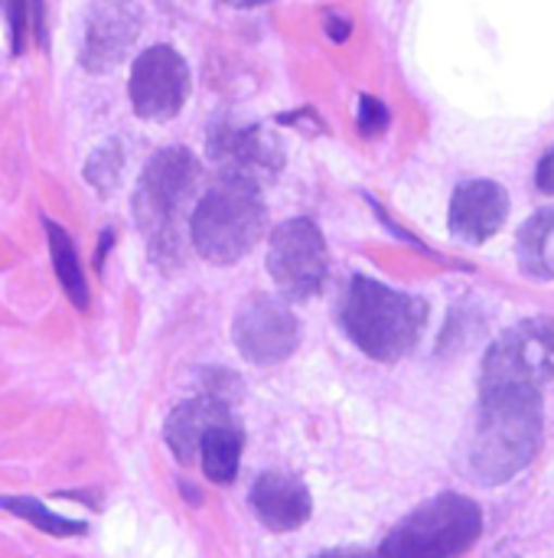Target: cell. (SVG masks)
Here are the masks:
<instances>
[{"instance_id": "obj_1", "label": "cell", "mask_w": 554, "mask_h": 558, "mask_svg": "<svg viewBox=\"0 0 554 558\" xmlns=\"http://www.w3.org/2000/svg\"><path fill=\"white\" fill-rule=\"evenodd\" d=\"M542 389H480L470 471L493 487L519 477L542 448Z\"/></svg>"}, {"instance_id": "obj_2", "label": "cell", "mask_w": 554, "mask_h": 558, "mask_svg": "<svg viewBox=\"0 0 554 558\" xmlns=\"http://www.w3.org/2000/svg\"><path fill=\"white\" fill-rule=\"evenodd\" d=\"M202 180V163L186 147L157 150L131 196L134 222L147 242L150 262L163 271L183 262V219Z\"/></svg>"}, {"instance_id": "obj_3", "label": "cell", "mask_w": 554, "mask_h": 558, "mask_svg": "<svg viewBox=\"0 0 554 558\" xmlns=\"http://www.w3.org/2000/svg\"><path fill=\"white\" fill-rule=\"evenodd\" d=\"M428 324V304L376 278L353 275L340 298L343 333L376 363H395L411 353Z\"/></svg>"}, {"instance_id": "obj_4", "label": "cell", "mask_w": 554, "mask_h": 558, "mask_svg": "<svg viewBox=\"0 0 554 558\" xmlns=\"http://www.w3.org/2000/svg\"><path fill=\"white\" fill-rule=\"evenodd\" d=\"M268 209L261 190L242 180L216 177L189 213V242L212 265H235L261 239Z\"/></svg>"}, {"instance_id": "obj_5", "label": "cell", "mask_w": 554, "mask_h": 558, "mask_svg": "<svg viewBox=\"0 0 554 558\" xmlns=\"http://www.w3.org/2000/svg\"><path fill=\"white\" fill-rule=\"evenodd\" d=\"M483 536V510L464 494H441L411 510L379 546L376 558H460Z\"/></svg>"}, {"instance_id": "obj_6", "label": "cell", "mask_w": 554, "mask_h": 558, "mask_svg": "<svg viewBox=\"0 0 554 558\" xmlns=\"http://www.w3.org/2000/svg\"><path fill=\"white\" fill-rule=\"evenodd\" d=\"M268 275L287 301H310L323 291L330 275V248L313 219L297 216L271 232Z\"/></svg>"}, {"instance_id": "obj_7", "label": "cell", "mask_w": 554, "mask_h": 558, "mask_svg": "<svg viewBox=\"0 0 554 558\" xmlns=\"http://www.w3.org/2000/svg\"><path fill=\"white\" fill-rule=\"evenodd\" d=\"M549 379H554V324L545 317H535L506 330L487 350L480 389H500V386L545 389Z\"/></svg>"}, {"instance_id": "obj_8", "label": "cell", "mask_w": 554, "mask_h": 558, "mask_svg": "<svg viewBox=\"0 0 554 558\" xmlns=\"http://www.w3.org/2000/svg\"><path fill=\"white\" fill-rule=\"evenodd\" d=\"M209 160L219 167V177L251 183L258 190L271 186L284 170V147L278 134L258 124H216L206 141Z\"/></svg>"}, {"instance_id": "obj_9", "label": "cell", "mask_w": 554, "mask_h": 558, "mask_svg": "<svg viewBox=\"0 0 554 558\" xmlns=\"http://www.w3.org/2000/svg\"><path fill=\"white\" fill-rule=\"evenodd\" d=\"M127 98L137 118L144 121H170L183 111L189 98V65L186 59L160 43L144 49L127 78Z\"/></svg>"}, {"instance_id": "obj_10", "label": "cell", "mask_w": 554, "mask_h": 558, "mask_svg": "<svg viewBox=\"0 0 554 558\" xmlns=\"http://www.w3.org/2000/svg\"><path fill=\"white\" fill-rule=\"evenodd\" d=\"M232 340L251 366H278L300 343V320L284 298L255 294L232 324Z\"/></svg>"}, {"instance_id": "obj_11", "label": "cell", "mask_w": 554, "mask_h": 558, "mask_svg": "<svg viewBox=\"0 0 554 558\" xmlns=\"http://www.w3.org/2000/svg\"><path fill=\"white\" fill-rule=\"evenodd\" d=\"M144 29V10L137 0H91L82 29L78 62L85 72L101 75L118 69Z\"/></svg>"}, {"instance_id": "obj_12", "label": "cell", "mask_w": 554, "mask_h": 558, "mask_svg": "<svg viewBox=\"0 0 554 558\" xmlns=\"http://www.w3.org/2000/svg\"><path fill=\"white\" fill-rule=\"evenodd\" d=\"M509 216V193L496 180H467L451 196L447 226L460 242H490Z\"/></svg>"}, {"instance_id": "obj_13", "label": "cell", "mask_w": 554, "mask_h": 558, "mask_svg": "<svg viewBox=\"0 0 554 558\" xmlns=\"http://www.w3.org/2000/svg\"><path fill=\"white\" fill-rule=\"evenodd\" d=\"M248 504H251L258 523L264 530H271V533L300 530L310 520V510H313L310 490L297 477L281 474V471L258 474V481H255V487L248 494Z\"/></svg>"}, {"instance_id": "obj_14", "label": "cell", "mask_w": 554, "mask_h": 558, "mask_svg": "<svg viewBox=\"0 0 554 558\" xmlns=\"http://www.w3.org/2000/svg\"><path fill=\"white\" fill-rule=\"evenodd\" d=\"M232 418V405L216 399L212 392H199L196 399L189 402H180L167 425H163V438H167V448L173 451V458L180 464H196L199 461V445L206 438V432L219 422H229Z\"/></svg>"}, {"instance_id": "obj_15", "label": "cell", "mask_w": 554, "mask_h": 558, "mask_svg": "<svg viewBox=\"0 0 554 558\" xmlns=\"http://www.w3.org/2000/svg\"><path fill=\"white\" fill-rule=\"evenodd\" d=\"M242 428L235 425V418L219 422L206 432L202 445H199V461H202V474L219 484L229 487L238 474V458H242Z\"/></svg>"}, {"instance_id": "obj_16", "label": "cell", "mask_w": 554, "mask_h": 558, "mask_svg": "<svg viewBox=\"0 0 554 558\" xmlns=\"http://www.w3.org/2000/svg\"><path fill=\"white\" fill-rule=\"evenodd\" d=\"M42 229H46V242H49V258H52V271L65 291V298L72 301L75 311H88V281H85V271H82V258L75 252V242L72 235L52 222V219H42Z\"/></svg>"}, {"instance_id": "obj_17", "label": "cell", "mask_w": 554, "mask_h": 558, "mask_svg": "<svg viewBox=\"0 0 554 558\" xmlns=\"http://www.w3.org/2000/svg\"><path fill=\"white\" fill-rule=\"evenodd\" d=\"M519 265L529 278H554V206L539 209L519 229Z\"/></svg>"}, {"instance_id": "obj_18", "label": "cell", "mask_w": 554, "mask_h": 558, "mask_svg": "<svg viewBox=\"0 0 554 558\" xmlns=\"http://www.w3.org/2000/svg\"><path fill=\"white\" fill-rule=\"evenodd\" d=\"M0 510L33 523L36 530H42L46 536H56V539H72V536L88 533V526L82 520L59 517L56 510H49V507H42L39 500H29V497H0Z\"/></svg>"}, {"instance_id": "obj_19", "label": "cell", "mask_w": 554, "mask_h": 558, "mask_svg": "<svg viewBox=\"0 0 554 558\" xmlns=\"http://www.w3.org/2000/svg\"><path fill=\"white\" fill-rule=\"evenodd\" d=\"M124 177V144L121 137H108L85 163V180L91 183L95 193L111 196Z\"/></svg>"}, {"instance_id": "obj_20", "label": "cell", "mask_w": 554, "mask_h": 558, "mask_svg": "<svg viewBox=\"0 0 554 558\" xmlns=\"http://www.w3.org/2000/svg\"><path fill=\"white\" fill-rule=\"evenodd\" d=\"M0 10L10 26V52L23 56L29 43V0H0Z\"/></svg>"}, {"instance_id": "obj_21", "label": "cell", "mask_w": 554, "mask_h": 558, "mask_svg": "<svg viewBox=\"0 0 554 558\" xmlns=\"http://www.w3.org/2000/svg\"><path fill=\"white\" fill-rule=\"evenodd\" d=\"M356 124H359V134L362 137H379L389 131L392 124V111L385 101L372 98V95H362L359 98V111H356Z\"/></svg>"}, {"instance_id": "obj_22", "label": "cell", "mask_w": 554, "mask_h": 558, "mask_svg": "<svg viewBox=\"0 0 554 558\" xmlns=\"http://www.w3.org/2000/svg\"><path fill=\"white\" fill-rule=\"evenodd\" d=\"M323 23H327V33H330V39H333V43H346V39H349V33H353L349 16H340V13H333V10H327V13H323Z\"/></svg>"}, {"instance_id": "obj_23", "label": "cell", "mask_w": 554, "mask_h": 558, "mask_svg": "<svg viewBox=\"0 0 554 558\" xmlns=\"http://www.w3.org/2000/svg\"><path fill=\"white\" fill-rule=\"evenodd\" d=\"M535 186H539L542 193L554 196V147L542 157V163H539V170H535Z\"/></svg>"}, {"instance_id": "obj_24", "label": "cell", "mask_w": 554, "mask_h": 558, "mask_svg": "<svg viewBox=\"0 0 554 558\" xmlns=\"http://www.w3.org/2000/svg\"><path fill=\"white\" fill-rule=\"evenodd\" d=\"M111 245H114V229H104L101 232V242H98V255H95V268L98 271L104 268V255L111 252Z\"/></svg>"}, {"instance_id": "obj_25", "label": "cell", "mask_w": 554, "mask_h": 558, "mask_svg": "<svg viewBox=\"0 0 554 558\" xmlns=\"http://www.w3.org/2000/svg\"><path fill=\"white\" fill-rule=\"evenodd\" d=\"M317 558H376L372 553H366V549H333V553H323V556Z\"/></svg>"}, {"instance_id": "obj_26", "label": "cell", "mask_w": 554, "mask_h": 558, "mask_svg": "<svg viewBox=\"0 0 554 558\" xmlns=\"http://www.w3.org/2000/svg\"><path fill=\"white\" fill-rule=\"evenodd\" d=\"M222 3H225V7H242V10H245V7H261V3H271V0H222Z\"/></svg>"}, {"instance_id": "obj_27", "label": "cell", "mask_w": 554, "mask_h": 558, "mask_svg": "<svg viewBox=\"0 0 554 558\" xmlns=\"http://www.w3.org/2000/svg\"><path fill=\"white\" fill-rule=\"evenodd\" d=\"M180 494H183L189 504H199V494L193 490V484H186V481H183V484H180Z\"/></svg>"}]
</instances>
